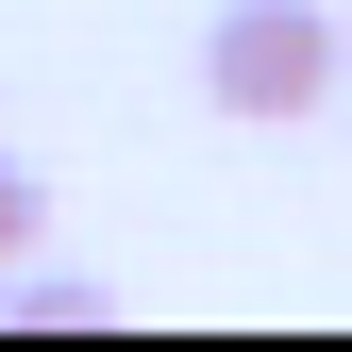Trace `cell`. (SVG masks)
Returning a JSON list of instances; mask_svg holds the SVG:
<instances>
[{"instance_id": "1", "label": "cell", "mask_w": 352, "mask_h": 352, "mask_svg": "<svg viewBox=\"0 0 352 352\" xmlns=\"http://www.w3.org/2000/svg\"><path fill=\"white\" fill-rule=\"evenodd\" d=\"M201 101L218 118H319L336 101V17H319V0H218Z\"/></svg>"}, {"instance_id": "2", "label": "cell", "mask_w": 352, "mask_h": 352, "mask_svg": "<svg viewBox=\"0 0 352 352\" xmlns=\"http://www.w3.org/2000/svg\"><path fill=\"white\" fill-rule=\"evenodd\" d=\"M34 235H51V185H34V168H17V151H0V285H17V269H34Z\"/></svg>"}, {"instance_id": "4", "label": "cell", "mask_w": 352, "mask_h": 352, "mask_svg": "<svg viewBox=\"0 0 352 352\" xmlns=\"http://www.w3.org/2000/svg\"><path fill=\"white\" fill-rule=\"evenodd\" d=\"M0 302H17V285H0Z\"/></svg>"}, {"instance_id": "3", "label": "cell", "mask_w": 352, "mask_h": 352, "mask_svg": "<svg viewBox=\"0 0 352 352\" xmlns=\"http://www.w3.org/2000/svg\"><path fill=\"white\" fill-rule=\"evenodd\" d=\"M17 319H51V336H84V319H101V285H84V269H17Z\"/></svg>"}]
</instances>
